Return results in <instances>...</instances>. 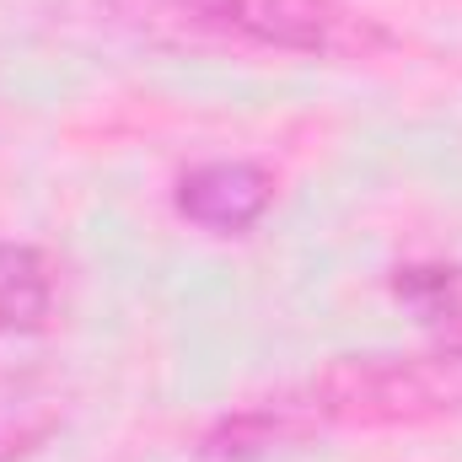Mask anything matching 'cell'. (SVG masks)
Wrapping results in <instances>:
<instances>
[{"mask_svg": "<svg viewBox=\"0 0 462 462\" xmlns=\"http://www.w3.org/2000/svg\"><path fill=\"white\" fill-rule=\"evenodd\" d=\"M462 414V355H365L339 360L307 387L263 398L221 425L216 452H263L318 425H403Z\"/></svg>", "mask_w": 462, "mask_h": 462, "instance_id": "6da1fadb", "label": "cell"}, {"mask_svg": "<svg viewBox=\"0 0 462 462\" xmlns=\"http://www.w3.org/2000/svg\"><path fill=\"white\" fill-rule=\"evenodd\" d=\"M124 11L140 22L178 27V32L285 49V54L365 60L387 49V32L339 0H124Z\"/></svg>", "mask_w": 462, "mask_h": 462, "instance_id": "7a4b0ae2", "label": "cell"}, {"mask_svg": "<svg viewBox=\"0 0 462 462\" xmlns=\"http://www.w3.org/2000/svg\"><path fill=\"white\" fill-rule=\"evenodd\" d=\"M269 199H274V178L258 162H199L172 189L178 216L216 231V236H236V231L258 226Z\"/></svg>", "mask_w": 462, "mask_h": 462, "instance_id": "3957f363", "label": "cell"}, {"mask_svg": "<svg viewBox=\"0 0 462 462\" xmlns=\"http://www.w3.org/2000/svg\"><path fill=\"white\" fill-rule=\"evenodd\" d=\"M393 296L441 339L447 355H462V263H403L393 274Z\"/></svg>", "mask_w": 462, "mask_h": 462, "instance_id": "277c9868", "label": "cell"}, {"mask_svg": "<svg viewBox=\"0 0 462 462\" xmlns=\"http://www.w3.org/2000/svg\"><path fill=\"white\" fill-rule=\"evenodd\" d=\"M54 312V263L38 247L0 242V334H32Z\"/></svg>", "mask_w": 462, "mask_h": 462, "instance_id": "5b68a950", "label": "cell"}, {"mask_svg": "<svg viewBox=\"0 0 462 462\" xmlns=\"http://www.w3.org/2000/svg\"><path fill=\"white\" fill-rule=\"evenodd\" d=\"M60 420V398L32 376H0V462L27 457Z\"/></svg>", "mask_w": 462, "mask_h": 462, "instance_id": "8992f818", "label": "cell"}]
</instances>
